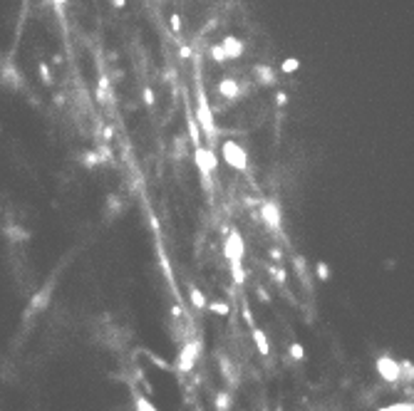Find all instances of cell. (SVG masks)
Returning <instances> with one entry per match:
<instances>
[{
  "mask_svg": "<svg viewBox=\"0 0 414 411\" xmlns=\"http://www.w3.org/2000/svg\"><path fill=\"white\" fill-rule=\"evenodd\" d=\"M221 156H223V161L233 169V171H248V151L238 144V141H233V139H226L223 144H221Z\"/></svg>",
  "mask_w": 414,
  "mask_h": 411,
  "instance_id": "3957f363",
  "label": "cell"
},
{
  "mask_svg": "<svg viewBox=\"0 0 414 411\" xmlns=\"http://www.w3.org/2000/svg\"><path fill=\"white\" fill-rule=\"evenodd\" d=\"M377 372H380L382 379L397 382V379H402V362H397V359H392V357L385 354V357L377 359Z\"/></svg>",
  "mask_w": 414,
  "mask_h": 411,
  "instance_id": "52a82bcc",
  "label": "cell"
},
{
  "mask_svg": "<svg viewBox=\"0 0 414 411\" xmlns=\"http://www.w3.org/2000/svg\"><path fill=\"white\" fill-rule=\"evenodd\" d=\"M40 74H42V79H45V84H52V74H50V69L45 62H40Z\"/></svg>",
  "mask_w": 414,
  "mask_h": 411,
  "instance_id": "484cf974",
  "label": "cell"
},
{
  "mask_svg": "<svg viewBox=\"0 0 414 411\" xmlns=\"http://www.w3.org/2000/svg\"><path fill=\"white\" fill-rule=\"evenodd\" d=\"M122 208H124V204H122L119 196H109V199H107V210H109V215H117Z\"/></svg>",
  "mask_w": 414,
  "mask_h": 411,
  "instance_id": "e0dca14e",
  "label": "cell"
},
{
  "mask_svg": "<svg viewBox=\"0 0 414 411\" xmlns=\"http://www.w3.org/2000/svg\"><path fill=\"white\" fill-rule=\"evenodd\" d=\"M221 45H223L228 60H238V57H243V50H246L243 40H238V37H233V35H226V37L221 40Z\"/></svg>",
  "mask_w": 414,
  "mask_h": 411,
  "instance_id": "30bf717a",
  "label": "cell"
},
{
  "mask_svg": "<svg viewBox=\"0 0 414 411\" xmlns=\"http://www.w3.org/2000/svg\"><path fill=\"white\" fill-rule=\"evenodd\" d=\"M253 74H256V82L258 84H263V87H271V84H276V69L271 67V65H266V62H256L253 65Z\"/></svg>",
  "mask_w": 414,
  "mask_h": 411,
  "instance_id": "ba28073f",
  "label": "cell"
},
{
  "mask_svg": "<svg viewBox=\"0 0 414 411\" xmlns=\"http://www.w3.org/2000/svg\"><path fill=\"white\" fill-rule=\"evenodd\" d=\"M241 317H243V322H248V325L253 327V312H251V307H248V305H243V310H241Z\"/></svg>",
  "mask_w": 414,
  "mask_h": 411,
  "instance_id": "cb8c5ba5",
  "label": "cell"
},
{
  "mask_svg": "<svg viewBox=\"0 0 414 411\" xmlns=\"http://www.w3.org/2000/svg\"><path fill=\"white\" fill-rule=\"evenodd\" d=\"M114 7H124V0H114Z\"/></svg>",
  "mask_w": 414,
  "mask_h": 411,
  "instance_id": "1f68e13d",
  "label": "cell"
},
{
  "mask_svg": "<svg viewBox=\"0 0 414 411\" xmlns=\"http://www.w3.org/2000/svg\"><path fill=\"white\" fill-rule=\"evenodd\" d=\"M298 67H300V60H298V57H288V60H283V65H280V69H283L285 74L295 72Z\"/></svg>",
  "mask_w": 414,
  "mask_h": 411,
  "instance_id": "d6986e66",
  "label": "cell"
},
{
  "mask_svg": "<svg viewBox=\"0 0 414 411\" xmlns=\"http://www.w3.org/2000/svg\"><path fill=\"white\" fill-rule=\"evenodd\" d=\"M402 374H405L410 382H414V364L412 362H402Z\"/></svg>",
  "mask_w": 414,
  "mask_h": 411,
  "instance_id": "7402d4cb",
  "label": "cell"
},
{
  "mask_svg": "<svg viewBox=\"0 0 414 411\" xmlns=\"http://www.w3.org/2000/svg\"><path fill=\"white\" fill-rule=\"evenodd\" d=\"M196 119H199L204 134L213 141L216 134H218V127H216V122H213V109H211V104H208V97H206V92H204L201 84L196 87Z\"/></svg>",
  "mask_w": 414,
  "mask_h": 411,
  "instance_id": "7a4b0ae2",
  "label": "cell"
},
{
  "mask_svg": "<svg viewBox=\"0 0 414 411\" xmlns=\"http://www.w3.org/2000/svg\"><path fill=\"white\" fill-rule=\"evenodd\" d=\"M218 94H221L223 99L233 102V99L241 97V84H238L233 77H223V79L218 82Z\"/></svg>",
  "mask_w": 414,
  "mask_h": 411,
  "instance_id": "9c48e42d",
  "label": "cell"
},
{
  "mask_svg": "<svg viewBox=\"0 0 414 411\" xmlns=\"http://www.w3.org/2000/svg\"><path fill=\"white\" fill-rule=\"evenodd\" d=\"M208 310L216 312V315H228V312H231V307H228L226 302H208Z\"/></svg>",
  "mask_w": 414,
  "mask_h": 411,
  "instance_id": "ffe728a7",
  "label": "cell"
},
{
  "mask_svg": "<svg viewBox=\"0 0 414 411\" xmlns=\"http://www.w3.org/2000/svg\"><path fill=\"white\" fill-rule=\"evenodd\" d=\"M194 164H196V169H199V174H201L204 189L211 191V189H213V184H211V174H213L216 166H218V159H216L213 149H208V146H204V144L194 146Z\"/></svg>",
  "mask_w": 414,
  "mask_h": 411,
  "instance_id": "6da1fadb",
  "label": "cell"
},
{
  "mask_svg": "<svg viewBox=\"0 0 414 411\" xmlns=\"http://www.w3.org/2000/svg\"><path fill=\"white\" fill-rule=\"evenodd\" d=\"M50 2H55V5H65L67 0H50Z\"/></svg>",
  "mask_w": 414,
  "mask_h": 411,
  "instance_id": "d6a6232c",
  "label": "cell"
},
{
  "mask_svg": "<svg viewBox=\"0 0 414 411\" xmlns=\"http://www.w3.org/2000/svg\"><path fill=\"white\" fill-rule=\"evenodd\" d=\"M271 258H273V260H280V250H271Z\"/></svg>",
  "mask_w": 414,
  "mask_h": 411,
  "instance_id": "4dcf8cb0",
  "label": "cell"
},
{
  "mask_svg": "<svg viewBox=\"0 0 414 411\" xmlns=\"http://www.w3.org/2000/svg\"><path fill=\"white\" fill-rule=\"evenodd\" d=\"M318 277H320L323 282H328V280H330V268H328V265H325L323 260L318 263Z\"/></svg>",
  "mask_w": 414,
  "mask_h": 411,
  "instance_id": "44dd1931",
  "label": "cell"
},
{
  "mask_svg": "<svg viewBox=\"0 0 414 411\" xmlns=\"http://www.w3.org/2000/svg\"><path fill=\"white\" fill-rule=\"evenodd\" d=\"M141 94H144V104H146V107H151V104L156 102V97H154V92H151L149 87H144V92H141Z\"/></svg>",
  "mask_w": 414,
  "mask_h": 411,
  "instance_id": "603a6c76",
  "label": "cell"
},
{
  "mask_svg": "<svg viewBox=\"0 0 414 411\" xmlns=\"http://www.w3.org/2000/svg\"><path fill=\"white\" fill-rule=\"evenodd\" d=\"M261 218H263V223H266L271 230H280V225H283V213H280V206H278L276 199H266V201L261 204Z\"/></svg>",
  "mask_w": 414,
  "mask_h": 411,
  "instance_id": "8992f818",
  "label": "cell"
},
{
  "mask_svg": "<svg viewBox=\"0 0 414 411\" xmlns=\"http://www.w3.org/2000/svg\"><path fill=\"white\" fill-rule=\"evenodd\" d=\"M253 342H256L258 352H261L263 357H268V352H271V344H268V340H266L263 330H256V327H253Z\"/></svg>",
  "mask_w": 414,
  "mask_h": 411,
  "instance_id": "4fadbf2b",
  "label": "cell"
},
{
  "mask_svg": "<svg viewBox=\"0 0 414 411\" xmlns=\"http://www.w3.org/2000/svg\"><path fill=\"white\" fill-rule=\"evenodd\" d=\"M2 82H5V87H10V89H22V77H20V72L15 69L12 62H5V65H2Z\"/></svg>",
  "mask_w": 414,
  "mask_h": 411,
  "instance_id": "8fae6325",
  "label": "cell"
},
{
  "mask_svg": "<svg viewBox=\"0 0 414 411\" xmlns=\"http://www.w3.org/2000/svg\"><path fill=\"white\" fill-rule=\"evenodd\" d=\"M189 300H191V305H194L196 310H206V297H204V292H201L199 287L189 285Z\"/></svg>",
  "mask_w": 414,
  "mask_h": 411,
  "instance_id": "7c38bea8",
  "label": "cell"
},
{
  "mask_svg": "<svg viewBox=\"0 0 414 411\" xmlns=\"http://www.w3.org/2000/svg\"><path fill=\"white\" fill-rule=\"evenodd\" d=\"M179 55L184 57V60H191L194 57V50H191V45H181V50H179Z\"/></svg>",
  "mask_w": 414,
  "mask_h": 411,
  "instance_id": "4316f807",
  "label": "cell"
},
{
  "mask_svg": "<svg viewBox=\"0 0 414 411\" xmlns=\"http://www.w3.org/2000/svg\"><path fill=\"white\" fill-rule=\"evenodd\" d=\"M231 409V397L228 394H216V411H228Z\"/></svg>",
  "mask_w": 414,
  "mask_h": 411,
  "instance_id": "ac0fdd59",
  "label": "cell"
},
{
  "mask_svg": "<svg viewBox=\"0 0 414 411\" xmlns=\"http://www.w3.org/2000/svg\"><path fill=\"white\" fill-rule=\"evenodd\" d=\"M211 57H213V62H218V65H223V62H228V55H226V50H223V45L221 42H216V45H211Z\"/></svg>",
  "mask_w": 414,
  "mask_h": 411,
  "instance_id": "2e32d148",
  "label": "cell"
},
{
  "mask_svg": "<svg viewBox=\"0 0 414 411\" xmlns=\"http://www.w3.org/2000/svg\"><path fill=\"white\" fill-rule=\"evenodd\" d=\"M47 297H50V285H47L42 292H37V295L32 297V302H30V312H35V310H42V307L47 305Z\"/></svg>",
  "mask_w": 414,
  "mask_h": 411,
  "instance_id": "5bb4252c",
  "label": "cell"
},
{
  "mask_svg": "<svg viewBox=\"0 0 414 411\" xmlns=\"http://www.w3.org/2000/svg\"><path fill=\"white\" fill-rule=\"evenodd\" d=\"M199 352H201V340H189V342L184 344V349H181V354H179V362H176L179 372H184V374L191 372L194 364H196Z\"/></svg>",
  "mask_w": 414,
  "mask_h": 411,
  "instance_id": "5b68a950",
  "label": "cell"
},
{
  "mask_svg": "<svg viewBox=\"0 0 414 411\" xmlns=\"http://www.w3.org/2000/svg\"><path fill=\"white\" fill-rule=\"evenodd\" d=\"M169 22H171V30H174V32H179V30H181V17H179V15H171V17H169Z\"/></svg>",
  "mask_w": 414,
  "mask_h": 411,
  "instance_id": "83f0119b",
  "label": "cell"
},
{
  "mask_svg": "<svg viewBox=\"0 0 414 411\" xmlns=\"http://www.w3.org/2000/svg\"><path fill=\"white\" fill-rule=\"evenodd\" d=\"M276 102L280 104V107H285V104H288V94H283V92H280V94L276 97Z\"/></svg>",
  "mask_w": 414,
  "mask_h": 411,
  "instance_id": "f546056e",
  "label": "cell"
},
{
  "mask_svg": "<svg viewBox=\"0 0 414 411\" xmlns=\"http://www.w3.org/2000/svg\"><path fill=\"white\" fill-rule=\"evenodd\" d=\"M290 357H293V359H303V357H305V354H303V347L298 342L290 344Z\"/></svg>",
  "mask_w": 414,
  "mask_h": 411,
  "instance_id": "d4e9b609",
  "label": "cell"
},
{
  "mask_svg": "<svg viewBox=\"0 0 414 411\" xmlns=\"http://www.w3.org/2000/svg\"><path fill=\"white\" fill-rule=\"evenodd\" d=\"M223 253H226V258H228V265H238V263H243L246 243H243V238H241L238 230H231V233L226 235V240H223Z\"/></svg>",
  "mask_w": 414,
  "mask_h": 411,
  "instance_id": "277c9868",
  "label": "cell"
},
{
  "mask_svg": "<svg viewBox=\"0 0 414 411\" xmlns=\"http://www.w3.org/2000/svg\"><path fill=\"white\" fill-rule=\"evenodd\" d=\"M268 273L276 277V282H283V280H285V273H283L280 268H268Z\"/></svg>",
  "mask_w": 414,
  "mask_h": 411,
  "instance_id": "f1b7e54d",
  "label": "cell"
},
{
  "mask_svg": "<svg viewBox=\"0 0 414 411\" xmlns=\"http://www.w3.org/2000/svg\"><path fill=\"white\" fill-rule=\"evenodd\" d=\"M102 164V156L97 154V151H84L82 154V166L84 169H94V166H99Z\"/></svg>",
  "mask_w": 414,
  "mask_h": 411,
  "instance_id": "9a60e30c",
  "label": "cell"
}]
</instances>
